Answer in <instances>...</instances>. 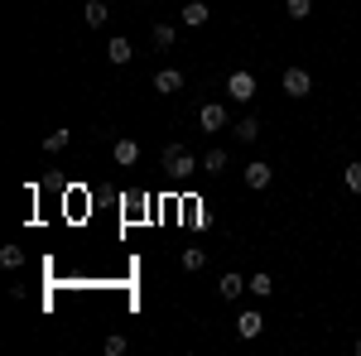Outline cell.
<instances>
[{
	"instance_id": "cell-1",
	"label": "cell",
	"mask_w": 361,
	"mask_h": 356,
	"mask_svg": "<svg viewBox=\"0 0 361 356\" xmlns=\"http://www.w3.org/2000/svg\"><path fill=\"white\" fill-rule=\"evenodd\" d=\"M159 159H164V173H173V178H188V173H197V168H202L193 154L183 149V145H164V154H159Z\"/></svg>"
},
{
	"instance_id": "cell-2",
	"label": "cell",
	"mask_w": 361,
	"mask_h": 356,
	"mask_svg": "<svg viewBox=\"0 0 361 356\" xmlns=\"http://www.w3.org/2000/svg\"><path fill=\"white\" fill-rule=\"evenodd\" d=\"M226 92H231V102H250V97H255V73L236 68V73L226 78Z\"/></svg>"
},
{
	"instance_id": "cell-3",
	"label": "cell",
	"mask_w": 361,
	"mask_h": 356,
	"mask_svg": "<svg viewBox=\"0 0 361 356\" xmlns=\"http://www.w3.org/2000/svg\"><path fill=\"white\" fill-rule=\"evenodd\" d=\"M197 121H202V130H207V135H217V130H226V125H231L226 106H217V102H207V106L197 111Z\"/></svg>"
},
{
	"instance_id": "cell-4",
	"label": "cell",
	"mask_w": 361,
	"mask_h": 356,
	"mask_svg": "<svg viewBox=\"0 0 361 356\" xmlns=\"http://www.w3.org/2000/svg\"><path fill=\"white\" fill-rule=\"evenodd\" d=\"M284 92L289 97H308L313 92V78H308L304 68H284Z\"/></svg>"
},
{
	"instance_id": "cell-5",
	"label": "cell",
	"mask_w": 361,
	"mask_h": 356,
	"mask_svg": "<svg viewBox=\"0 0 361 356\" xmlns=\"http://www.w3.org/2000/svg\"><path fill=\"white\" fill-rule=\"evenodd\" d=\"M270 178H275V168H270V164H260V159H250V164H246V183H250L255 192L270 188Z\"/></svg>"
},
{
	"instance_id": "cell-6",
	"label": "cell",
	"mask_w": 361,
	"mask_h": 356,
	"mask_svg": "<svg viewBox=\"0 0 361 356\" xmlns=\"http://www.w3.org/2000/svg\"><path fill=\"white\" fill-rule=\"evenodd\" d=\"M207 20H212V10H207L202 0H188V5H183V25L188 29H202Z\"/></svg>"
},
{
	"instance_id": "cell-7",
	"label": "cell",
	"mask_w": 361,
	"mask_h": 356,
	"mask_svg": "<svg viewBox=\"0 0 361 356\" xmlns=\"http://www.w3.org/2000/svg\"><path fill=\"white\" fill-rule=\"evenodd\" d=\"M183 87V73L178 68H164V73H154V92H164V97H173Z\"/></svg>"
},
{
	"instance_id": "cell-8",
	"label": "cell",
	"mask_w": 361,
	"mask_h": 356,
	"mask_svg": "<svg viewBox=\"0 0 361 356\" xmlns=\"http://www.w3.org/2000/svg\"><path fill=\"white\" fill-rule=\"evenodd\" d=\"M111 159H116V164H121V168H130V164H135V159H140V145H135V140H116Z\"/></svg>"
},
{
	"instance_id": "cell-9",
	"label": "cell",
	"mask_w": 361,
	"mask_h": 356,
	"mask_svg": "<svg viewBox=\"0 0 361 356\" xmlns=\"http://www.w3.org/2000/svg\"><path fill=\"white\" fill-rule=\"evenodd\" d=\"M106 58H111L116 68H126V63L135 58V49H130V39H111V44H106Z\"/></svg>"
},
{
	"instance_id": "cell-10",
	"label": "cell",
	"mask_w": 361,
	"mask_h": 356,
	"mask_svg": "<svg viewBox=\"0 0 361 356\" xmlns=\"http://www.w3.org/2000/svg\"><path fill=\"white\" fill-rule=\"evenodd\" d=\"M246 289L255 294V299H270V294H275V279L260 270V274H250V279H246Z\"/></svg>"
},
{
	"instance_id": "cell-11",
	"label": "cell",
	"mask_w": 361,
	"mask_h": 356,
	"mask_svg": "<svg viewBox=\"0 0 361 356\" xmlns=\"http://www.w3.org/2000/svg\"><path fill=\"white\" fill-rule=\"evenodd\" d=\"M260 328H265L260 313H241V318H236V332H241V337H260Z\"/></svg>"
},
{
	"instance_id": "cell-12",
	"label": "cell",
	"mask_w": 361,
	"mask_h": 356,
	"mask_svg": "<svg viewBox=\"0 0 361 356\" xmlns=\"http://www.w3.org/2000/svg\"><path fill=\"white\" fill-rule=\"evenodd\" d=\"M82 20H87V25H92V29H102V25H106V20H111V15H106V5H102V0H87Z\"/></svg>"
},
{
	"instance_id": "cell-13",
	"label": "cell",
	"mask_w": 361,
	"mask_h": 356,
	"mask_svg": "<svg viewBox=\"0 0 361 356\" xmlns=\"http://www.w3.org/2000/svg\"><path fill=\"white\" fill-rule=\"evenodd\" d=\"M255 135H260V121H255V116H241V121H236V140H241V145H250Z\"/></svg>"
},
{
	"instance_id": "cell-14",
	"label": "cell",
	"mask_w": 361,
	"mask_h": 356,
	"mask_svg": "<svg viewBox=\"0 0 361 356\" xmlns=\"http://www.w3.org/2000/svg\"><path fill=\"white\" fill-rule=\"evenodd\" d=\"M241 289H246V279H241V274H222V284H217V294H222V299H236Z\"/></svg>"
},
{
	"instance_id": "cell-15",
	"label": "cell",
	"mask_w": 361,
	"mask_h": 356,
	"mask_svg": "<svg viewBox=\"0 0 361 356\" xmlns=\"http://www.w3.org/2000/svg\"><path fill=\"white\" fill-rule=\"evenodd\" d=\"M0 265H5V270H20V265H25V250H20V246H5V250H0Z\"/></svg>"
},
{
	"instance_id": "cell-16",
	"label": "cell",
	"mask_w": 361,
	"mask_h": 356,
	"mask_svg": "<svg viewBox=\"0 0 361 356\" xmlns=\"http://www.w3.org/2000/svg\"><path fill=\"white\" fill-rule=\"evenodd\" d=\"M202 265H207V255H202V250H197V246H188V250H183V270H202Z\"/></svg>"
},
{
	"instance_id": "cell-17",
	"label": "cell",
	"mask_w": 361,
	"mask_h": 356,
	"mask_svg": "<svg viewBox=\"0 0 361 356\" xmlns=\"http://www.w3.org/2000/svg\"><path fill=\"white\" fill-rule=\"evenodd\" d=\"M222 168H226V154H222V149H212V154L202 159V173H222Z\"/></svg>"
},
{
	"instance_id": "cell-18",
	"label": "cell",
	"mask_w": 361,
	"mask_h": 356,
	"mask_svg": "<svg viewBox=\"0 0 361 356\" xmlns=\"http://www.w3.org/2000/svg\"><path fill=\"white\" fill-rule=\"evenodd\" d=\"M154 49H173V25H154Z\"/></svg>"
},
{
	"instance_id": "cell-19",
	"label": "cell",
	"mask_w": 361,
	"mask_h": 356,
	"mask_svg": "<svg viewBox=\"0 0 361 356\" xmlns=\"http://www.w3.org/2000/svg\"><path fill=\"white\" fill-rule=\"evenodd\" d=\"M284 10H289L294 20H308V10H313V0H284Z\"/></svg>"
},
{
	"instance_id": "cell-20",
	"label": "cell",
	"mask_w": 361,
	"mask_h": 356,
	"mask_svg": "<svg viewBox=\"0 0 361 356\" xmlns=\"http://www.w3.org/2000/svg\"><path fill=\"white\" fill-rule=\"evenodd\" d=\"M44 149H49V154H58V149H68V130H54V135L44 140Z\"/></svg>"
},
{
	"instance_id": "cell-21",
	"label": "cell",
	"mask_w": 361,
	"mask_h": 356,
	"mask_svg": "<svg viewBox=\"0 0 361 356\" xmlns=\"http://www.w3.org/2000/svg\"><path fill=\"white\" fill-rule=\"evenodd\" d=\"M121 352H126V337L111 332V337H106V356H121Z\"/></svg>"
},
{
	"instance_id": "cell-22",
	"label": "cell",
	"mask_w": 361,
	"mask_h": 356,
	"mask_svg": "<svg viewBox=\"0 0 361 356\" xmlns=\"http://www.w3.org/2000/svg\"><path fill=\"white\" fill-rule=\"evenodd\" d=\"M347 188L361 192V164H347Z\"/></svg>"
},
{
	"instance_id": "cell-23",
	"label": "cell",
	"mask_w": 361,
	"mask_h": 356,
	"mask_svg": "<svg viewBox=\"0 0 361 356\" xmlns=\"http://www.w3.org/2000/svg\"><path fill=\"white\" fill-rule=\"evenodd\" d=\"M357 356H361V342H357Z\"/></svg>"
}]
</instances>
